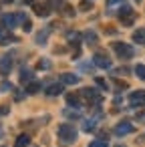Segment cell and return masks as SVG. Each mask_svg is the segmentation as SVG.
<instances>
[{
  "mask_svg": "<svg viewBox=\"0 0 145 147\" xmlns=\"http://www.w3.org/2000/svg\"><path fill=\"white\" fill-rule=\"evenodd\" d=\"M57 133H59V139H61L63 143H73V141L77 139V129H75V125H71V123L61 125Z\"/></svg>",
  "mask_w": 145,
  "mask_h": 147,
  "instance_id": "1",
  "label": "cell"
},
{
  "mask_svg": "<svg viewBox=\"0 0 145 147\" xmlns=\"http://www.w3.org/2000/svg\"><path fill=\"white\" fill-rule=\"evenodd\" d=\"M111 47H113L115 55H117L119 59H123V61H127V59H131V57L135 55L133 47H131V45H127V42H113Z\"/></svg>",
  "mask_w": 145,
  "mask_h": 147,
  "instance_id": "2",
  "label": "cell"
},
{
  "mask_svg": "<svg viewBox=\"0 0 145 147\" xmlns=\"http://www.w3.org/2000/svg\"><path fill=\"white\" fill-rule=\"evenodd\" d=\"M117 14H119V20H121V24H123V26H131V24L135 22V18H137V16H135V12L131 10V6H121Z\"/></svg>",
  "mask_w": 145,
  "mask_h": 147,
  "instance_id": "3",
  "label": "cell"
},
{
  "mask_svg": "<svg viewBox=\"0 0 145 147\" xmlns=\"http://www.w3.org/2000/svg\"><path fill=\"white\" fill-rule=\"evenodd\" d=\"M81 97H83L89 105H101V95H99V91H95V89H83V91H81Z\"/></svg>",
  "mask_w": 145,
  "mask_h": 147,
  "instance_id": "4",
  "label": "cell"
},
{
  "mask_svg": "<svg viewBox=\"0 0 145 147\" xmlns=\"http://www.w3.org/2000/svg\"><path fill=\"white\" fill-rule=\"evenodd\" d=\"M20 20L24 22L26 16H24V14H4V16H2V24H4L6 28H14Z\"/></svg>",
  "mask_w": 145,
  "mask_h": 147,
  "instance_id": "5",
  "label": "cell"
},
{
  "mask_svg": "<svg viewBox=\"0 0 145 147\" xmlns=\"http://www.w3.org/2000/svg\"><path fill=\"white\" fill-rule=\"evenodd\" d=\"M93 63L99 67V69H109L111 67V59L103 53V51H99V53H95V57H93Z\"/></svg>",
  "mask_w": 145,
  "mask_h": 147,
  "instance_id": "6",
  "label": "cell"
},
{
  "mask_svg": "<svg viewBox=\"0 0 145 147\" xmlns=\"http://www.w3.org/2000/svg\"><path fill=\"white\" fill-rule=\"evenodd\" d=\"M129 105L131 107H141L145 105V91H133L129 95Z\"/></svg>",
  "mask_w": 145,
  "mask_h": 147,
  "instance_id": "7",
  "label": "cell"
},
{
  "mask_svg": "<svg viewBox=\"0 0 145 147\" xmlns=\"http://www.w3.org/2000/svg\"><path fill=\"white\" fill-rule=\"evenodd\" d=\"M131 131H133V125H131L129 121H121V123H117V125H115V135H117V137L129 135Z\"/></svg>",
  "mask_w": 145,
  "mask_h": 147,
  "instance_id": "8",
  "label": "cell"
},
{
  "mask_svg": "<svg viewBox=\"0 0 145 147\" xmlns=\"http://www.w3.org/2000/svg\"><path fill=\"white\" fill-rule=\"evenodd\" d=\"M67 105L73 107V109H79L83 105V97L81 93H67Z\"/></svg>",
  "mask_w": 145,
  "mask_h": 147,
  "instance_id": "9",
  "label": "cell"
},
{
  "mask_svg": "<svg viewBox=\"0 0 145 147\" xmlns=\"http://www.w3.org/2000/svg\"><path fill=\"white\" fill-rule=\"evenodd\" d=\"M10 69H12V55H4L2 59H0V73L8 75Z\"/></svg>",
  "mask_w": 145,
  "mask_h": 147,
  "instance_id": "10",
  "label": "cell"
},
{
  "mask_svg": "<svg viewBox=\"0 0 145 147\" xmlns=\"http://www.w3.org/2000/svg\"><path fill=\"white\" fill-rule=\"evenodd\" d=\"M10 42H16V38L10 36V34H8V28L0 22V45H10Z\"/></svg>",
  "mask_w": 145,
  "mask_h": 147,
  "instance_id": "11",
  "label": "cell"
},
{
  "mask_svg": "<svg viewBox=\"0 0 145 147\" xmlns=\"http://www.w3.org/2000/svg\"><path fill=\"white\" fill-rule=\"evenodd\" d=\"M101 117H103V113L99 111L93 119H85V121H83V131H87V133H89V131H93V129H95V123H97Z\"/></svg>",
  "mask_w": 145,
  "mask_h": 147,
  "instance_id": "12",
  "label": "cell"
},
{
  "mask_svg": "<svg viewBox=\"0 0 145 147\" xmlns=\"http://www.w3.org/2000/svg\"><path fill=\"white\" fill-rule=\"evenodd\" d=\"M79 81H81V77H77V75H73V73L61 75V83H63V85H77Z\"/></svg>",
  "mask_w": 145,
  "mask_h": 147,
  "instance_id": "13",
  "label": "cell"
},
{
  "mask_svg": "<svg viewBox=\"0 0 145 147\" xmlns=\"http://www.w3.org/2000/svg\"><path fill=\"white\" fill-rule=\"evenodd\" d=\"M34 12H36V16H49L51 14V4H36L34 2Z\"/></svg>",
  "mask_w": 145,
  "mask_h": 147,
  "instance_id": "14",
  "label": "cell"
},
{
  "mask_svg": "<svg viewBox=\"0 0 145 147\" xmlns=\"http://www.w3.org/2000/svg\"><path fill=\"white\" fill-rule=\"evenodd\" d=\"M30 145V135H18L16 141H14V147H28Z\"/></svg>",
  "mask_w": 145,
  "mask_h": 147,
  "instance_id": "15",
  "label": "cell"
},
{
  "mask_svg": "<svg viewBox=\"0 0 145 147\" xmlns=\"http://www.w3.org/2000/svg\"><path fill=\"white\" fill-rule=\"evenodd\" d=\"M61 91H63V85H49V89H47V95L51 97H57V95H61Z\"/></svg>",
  "mask_w": 145,
  "mask_h": 147,
  "instance_id": "16",
  "label": "cell"
},
{
  "mask_svg": "<svg viewBox=\"0 0 145 147\" xmlns=\"http://www.w3.org/2000/svg\"><path fill=\"white\" fill-rule=\"evenodd\" d=\"M133 40H135V42H141V45H145V28H141V30H135V32H133Z\"/></svg>",
  "mask_w": 145,
  "mask_h": 147,
  "instance_id": "17",
  "label": "cell"
},
{
  "mask_svg": "<svg viewBox=\"0 0 145 147\" xmlns=\"http://www.w3.org/2000/svg\"><path fill=\"white\" fill-rule=\"evenodd\" d=\"M81 38H83V40H89V45H95V42H97V34L91 32V30H89V32H83Z\"/></svg>",
  "mask_w": 145,
  "mask_h": 147,
  "instance_id": "18",
  "label": "cell"
},
{
  "mask_svg": "<svg viewBox=\"0 0 145 147\" xmlns=\"http://www.w3.org/2000/svg\"><path fill=\"white\" fill-rule=\"evenodd\" d=\"M38 89H40V83L34 81V83H30V85L26 87V93H28V95H34V93H38Z\"/></svg>",
  "mask_w": 145,
  "mask_h": 147,
  "instance_id": "19",
  "label": "cell"
},
{
  "mask_svg": "<svg viewBox=\"0 0 145 147\" xmlns=\"http://www.w3.org/2000/svg\"><path fill=\"white\" fill-rule=\"evenodd\" d=\"M63 115H65V117H69V119H79V117H81L77 111H73V109H69V107L63 111Z\"/></svg>",
  "mask_w": 145,
  "mask_h": 147,
  "instance_id": "20",
  "label": "cell"
},
{
  "mask_svg": "<svg viewBox=\"0 0 145 147\" xmlns=\"http://www.w3.org/2000/svg\"><path fill=\"white\" fill-rule=\"evenodd\" d=\"M135 75L145 81V67H143V65H137V67H135Z\"/></svg>",
  "mask_w": 145,
  "mask_h": 147,
  "instance_id": "21",
  "label": "cell"
},
{
  "mask_svg": "<svg viewBox=\"0 0 145 147\" xmlns=\"http://www.w3.org/2000/svg\"><path fill=\"white\" fill-rule=\"evenodd\" d=\"M14 87H12V83H8V81H2V83H0V91H2V93H6V91H12Z\"/></svg>",
  "mask_w": 145,
  "mask_h": 147,
  "instance_id": "22",
  "label": "cell"
},
{
  "mask_svg": "<svg viewBox=\"0 0 145 147\" xmlns=\"http://www.w3.org/2000/svg\"><path fill=\"white\" fill-rule=\"evenodd\" d=\"M30 77H32V73H30L28 69H24V71H22V75H20V81H22V83H26V81H30Z\"/></svg>",
  "mask_w": 145,
  "mask_h": 147,
  "instance_id": "23",
  "label": "cell"
},
{
  "mask_svg": "<svg viewBox=\"0 0 145 147\" xmlns=\"http://www.w3.org/2000/svg\"><path fill=\"white\" fill-rule=\"evenodd\" d=\"M47 32H49V30H42V32H38V34H36L38 45H45V40H47Z\"/></svg>",
  "mask_w": 145,
  "mask_h": 147,
  "instance_id": "24",
  "label": "cell"
},
{
  "mask_svg": "<svg viewBox=\"0 0 145 147\" xmlns=\"http://www.w3.org/2000/svg\"><path fill=\"white\" fill-rule=\"evenodd\" d=\"M89 147H109V145H107V141H105V139H101V141H91V145H89Z\"/></svg>",
  "mask_w": 145,
  "mask_h": 147,
  "instance_id": "25",
  "label": "cell"
},
{
  "mask_svg": "<svg viewBox=\"0 0 145 147\" xmlns=\"http://www.w3.org/2000/svg\"><path fill=\"white\" fill-rule=\"evenodd\" d=\"M63 12H65L67 16H75V12H73V6H69V4H67V6H63Z\"/></svg>",
  "mask_w": 145,
  "mask_h": 147,
  "instance_id": "26",
  "label": "cell"
},
{
  "mask_svg": "<svg viewBox=\"0 0 145 147\" xmlns=\"http://www.w3.org/2000/svg\"><path fill=\"white\" fill-rule=\"evenodd\" d=\"M95 83H97V85H99V87H101L103 91H107V83H105L103 79H99V77H97V79H95Z\"/></svg>",
  "mask_w": 145,
  "mask_h": 147,
  "instance_id": "27",
  "label": "cell"
},
{
  "mask_svg": "<svg viewBox=\"0 0 145 147\" xmlns=\"http://www.w3.org/2000/svg\"><path fill=\"white\" fill-rule=\"evenodd\" d=\"M49 67H51V61H47V59L38 63V69H49Z\"/></svg>",
  "mask_w": 145,
  "mask_h": 147,
  "instance_id": "28",
  "label": "cell"
},
{
  "mask_svg": "<svg viewBox=\"0 0 145 147\" xmlns=\"http://www.w3.org/2000/svg\"><path fill=\"white\" fill-rule=\"evenodd\" d=\"M91 8V2L89 0H85V2H81V10H89Z\"/></svg>",
  "mask_w": 145,
  "mask_h": 147,
  "instance_id": "29",
  "label": "cell"
},
{
  "mask_svg": "<svg viewBox=\"0 0 145 147\" xmlns=\"http://www.w3.org/2000/svg\"><path fill=\"white\" fill-rule=\"evenodd\" d=\"M22 28H24L26 32H30V30H32V24H30V20H24V26H22Z\"/></svg>",
  "mask_w": 145,
  "mask_h": 147,
  "instance_id": "30",
  "label": "cell"
},
{
  "mask_svg": "<svg viewBox=\"0 0 145 147\" xmlns=\"http://www.w3.org/2000/svg\"><path fill=\"white\" fill-rule=\"evenodd\" d=\"M10 113V109L6 107V105H2V107H0V115H8Z\"/></svg>",
  "mask_w": 145,
  "mask_h": 147,
  "instance_id": "31",
  "label": "cell"
},
{
  "mask_svg": "<svg viewBox=\"0 0 145 147\" xmlns=\"http://www.w3.org/2000/svg\"><path fill=\"white\" fill-rule=\"evenodd\" d=\"M119 2H123V0H107V6L111 8V6H115V4H119Z\"/></svg>",
  "mask_w": 145,
  "mask_h": 147,
  "instance_id": "32",
  "label": "cell"
},
{
  "mask_svg": "<svg viewBox=\"0 0 145 147\" xmlns=\"http://www.w3.org/2000/svg\"><path fill=\"white\" fill-rule=\"evenodd\" d=\"M137 121H145V113L143 115H137Z\"/></svg>",
  "mask_w": 145,
  "mask_h": 147,
  "instance_id": "33",
  "label": "cell"
},
{
  "mask_svg": "<svg viewBox=\"0 0 145 147\" xmlns=\"http://www.w3.org/2000/svg\"><path fill=\"white\" fill-rule=\"evenodd\" d=\"M0 2H4V4H10V2H14V0H0Z\"/></svg>",
  "mask_w": 145,
  "mask_h": 147,
  "instance_id": "34",
  "label": "cell"
},
{
  "mask_svg": "<svg viewBox=\"0 0 145 147\" xmlns=\"http://www.w3.org/2000/svg\"><path fill=\"white\" fill-rule=\"evenodd\" d=\"M24 2H28V4H34V0H24Z\"/></svg>",
  "mask_w": 145,
  "mask_h": 147,
  "instance_id": "35",
  "label": "cell"
},
{
  "mask_svg": "<svg viewBox=\"0 0 145 147\" xmlns=\"http://www.w3.org/2000/svg\"><path fill=\"white\" fill-rule=\"evenodd\" d=\"M0 137H2V129H0Z\"/></svg>",
  "mask_w": 145,
  "mask_h": 147,
  "instance_id": "36",
  "label": "cell"
},
{
  "mask_svg": "<svg viewBox=\"0 0 145 147\" xmlns=\"http://www.w3.org/2000/svg\"><path fill=\"white\" fill-rule=\"evenodd\" d=\"M117 147H123V145H117Z\"/></svg>",
  "mask_w": 145,
  "mask_h": 147,
  "instance_id": "37",
  "label": "cell"
}]
</instances>
